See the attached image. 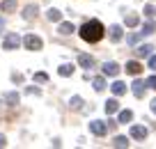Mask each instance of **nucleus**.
I'll list each match as a JSON object with an SVG mask.
<instances>
[{
  "label": "nucleus",
  "mask_w": 156,
  "mask_h": 149,
  "mask_svg": "<svg viewBox=\"0 0 156 149\" xmlns=\"http://www.w3.org/2000/svg\"><path fill=\"white\" fill-rule=\"evenodd\" d=\"M0 9L5 12V14H12V12L16 9V0H2V2H0Z\"/></svg>",
  "instance_id": "obj_14"
},
{
  "label": "nucleus",
  "mask_w": 156,
  "mask_h": 149,
  "mask_svg": "<svg viewBox=\"0 0 156 149\" xmlns=\"http://www.w3.org/2000/svg\"><path fill=\"white\" fill-rule=\"evenodd\" d=\"M5 32V19H2V16H0V34Z\"/></svg>",
  "instance_id": "obj_32"
},
{
  "label": "nucleus",
  "mask_w": 156,
  "mask_h": 149,
  "mask_svg": "<svg viewBox=\"0 0 156 149\" xmlns=\"http://www.w3.org/2000/svg\"><path fill=\"white\" fill-rule=\"evenodd\" d=\"M5 144H7V138H5V135H0V147H5Z\"/></svg>",
  "instance_id": "obj_33"
},
{
  "label": "nucleus",
  "mask_w": 156,
  "mask_h": 149,
  "mask_svg": "<svg viewBox=\"0 0 156 149\" xmlns=\"http://www.w3.org/2000/svg\"><path fill=\"white\" fill-rule=\"evenodd\" d=\"M78 64L83 69H92L94 64H97V60L92 58V55H87V53H83V55H78Z\"/></svg>",
  "instance_id": "obj_6"
},
{
  "label": "nucleus",
  "mask_w": 156,
  "mask_h": 149,
  "mask_svg": "<svg viewBox=\"0 0 156 149\" xmlns=\"http://www.w3.org/2000/svg\"><path fill=\"white\" fill-rule=\"evenodd\" d=\"M5 103L7 106H19V94H16V92H7L5 94Z\"/></svg>",
  "instance_id": "obj_16"
},
{
  "label": "nucleus",
  "mask_w": 156,
  "mask_h": 149,
  "mask_svg": "<svg viewBox=\"0 0 156 149\" xmlns=\"http://www.w3.org/2000/svg\"><path fill=\"white\" fill-rule=\"evenodd\" d=\"M124 23H126L129 28H136V25L140 23V19H138V14H129L126 19H124Z\"/></svg>",
  "instance_id": "obj_22"
},
{
  "label": "nucleus",
  "mask_w": 156,
  "mask_h": 149,
  "mask_svg": "<svg viewBox=\"0 0 156 149\" xmlns=\"http://www.w3.org/2000/svg\"><path fill=\"white\" fill-rule=\"evenodd\" d=\"M147 87H151V90H156V76H151L149 80H147Z\"/></svg>",
  "instance_id": "obj_29"
},
{
  "label": "nucleus",
  "mask_w": 156,
  "mask_h": 149,
  "mask_svg": "<svg viewBox=\"0 0 156 149\" xmlns=\"http://www.w3.org/2000/svg\"><path fill=\"white\" fill-rule=\"evenodd\" d=\"M140 37H142V32H133V34H129V44H133V46H136V44L140 41Z\"/></svg>",
  "instance_id": "obj_28"
},
{
  "label": "nucleus",
  "mask_w": 156,
  "mask_h": 149,
  "mask_svg": "<svg viewBox=\"0 0 156 149\" xmlns=\"http://www.w3.org/2000/svg\"><path fill=\"white\" fill-rule=\"evenodd\" d=\"M117 108H119V103H117V99H108V101H106V112H108V115H112V112H117Z\"/></svg>",
  "instance_id": "obj_18"
},
{
  "label": "nucleus",
  "mask_w": 156,
  "mask_h": 149,
  "mask_svg": "<svg viewBox=\"0 0 156 149\" xmlns=\"http://www.w3.org/2000/svg\"><path fill=\"white\" fill-rule=\"evenodd\" d=\"M23 19L25 21H34V19H37V5H28V7H25V9H23Z\"/></svg>",
  "instance_id": "obj_11"
},
{
  "label": "nucleus",
  "mask_w": 156,
  "mask_h": 149,
  "mask_svg": "<svg viewBox=\"0 0 156 149\" xmlns=\"http://www.w3.org/2000/svg\"><path fill=\"white\" fill-rule=\"evenodd\" d=\"M151 112H154V115H156V99H154V101H151Z\"/></svg>",
  "instance_id": "obj_34"
},
{
  "label": "nucleus",
  "mask_w": 156,
  "mask_h": 149,
  "mask_svg": "<svg viewBox=\"0 0 156 149\" xmlns=\"http://www.w3.org/2000/svg\"><path fill=\"white\" fill-rule=\"evenodd\" d=\"M112 144H115V147H129V140L124 138V135H117V138L112 140Z\"/></svg>",
  "instance_id": "obj_25"
},
{
  "label": "nucleus",
  "mask_w": 156,
  "mask_h": 149,
  "mask_svg": "<svg viewBox=\"0 0 156 149\" xmlns=\"http://www.w3.org/2000/svg\"><path fill=\"white\" fill-rule=\"evenodd\" d=\"M110 90H112V94H115V96H122L124 92H126V85H124L122 80H115V83L110 85Z\"/></svg>",
  "instance_id": "obj_12"
},
{
  "label": "nucleus",
  "mask_w": 156,
  "mask_h": 149,
  "mask_svg": "<svg viewBox=\"0 0 156 149\" xmlns=\"http://www.w3.org/2000/svg\"><path fill=\"white\" fill-rule=\"evenodd\" d=\"M21 44H23V39H21L16 32H9L5 37V41H2V48H5V51H14V48H19Z\"/></svg>",
  "instance_id": "obj_3"
},
{
  "label": "nucleus",
  "mask_w": 156,
  "mask_h": 149,
  "mask_svg": "<svg viewBox=\"0 0 156 149\" xmlns=\"http://www.w3.org/2000/svg\"><path fill=\"white\" fill-rule=\"evenodd\" d=\"M46 16H48V21H62V12L60 9H48Z\"/></svg>",
  "instance_id": "obj_24"
},
{
  "label": "nucleus",
  "mask_w": 156,
  "mask_h": 149,
  "mask_svg": "<svg viewBox=\"0 0 156 149\" xmlns=\"http://www.w3.org/2000/svg\"><path fill=\"white\" fill-rule=\"evenodd\" d=\"M131 138H136V140H145L147 138V129L145 126H131Z\"/></svg>",
  "instance_id": "obj_9"
},
{
  "label": "nucleus",
  "mask_w": 156,
  "mask_h": 149,
  "mask_svg": "<svg viewBox=\"0 0 156 149\" xmlns=\"http://www.w3.org/2000/svg\"><path fill=\"white\" fill-rule=\"evenodd\" d=\"M119 71H122V69H119L117 62H106L103 64V73H106V76H117Z\"/></svg>",
  "instance_id": "obj_8"
},
{
  "label": "nucleus",
  "mask_w": 156,
  "mask_h": 149,
  "mask_svg": "<svg viewBox=\"0 0 156 149\" xmlns=\"http://www.w3.org/2000/svg\"><path fill=\"white\" fill-rule=\"evenodd\" d=\"M131 119H133V112L131 110H122V112H119V124H129Z\"/></svg>",
  "instance_id": "obj_21"
},
{
  "label": "nucleus",
  "mask_w": 156,
  "mask_h": 149,
  "mask_svg": "<svg viewBox=\"0 0 156 149\" xmlns=\"http://www.w3.org/2000/svg\"><path fill=\"white\" fill-rule=\"evenodd\" d=\"M108 37H110V41H122L124 32H122V25H110V30H108Z\"/></svg>",
  "instance_id": "obj_5"
},
{
  "label": "nucleus",
  "mask_w": 156,
  "mask_h": 149,
  "mask_svg": "<svg viewBox=\"0 0 156 149\" xmlns=\"http://www.w3.org/2000/svg\"><path fill=\"white\" fill-rule=\"evenodd\" d=\"M156 32V23L154 21H147L145 25H142V34H154Z\"/></svg>",
  "instance_id": "obj_23"
},
{
  "label": "nucleus",
  "mask_w": 156,
  "mask_h": 149,
  "mask_svg": "<svg viewBox=\"0 0 156 149\" xmlns=\"http://www.w3.org/2000/svg\"><path fill=\"white\" fill-rule=\"evenodd\" d=\"M25 92H28V94H34V96H37V94H41V92H39L37 87H28V90H25Z\"/></svg>",
  "instance_id": "obj_31"
},
{
  "label": "nucleus",
  "mask_w": 156,
  "mask_h": 149,
  "mask_svg": "<svg viewBox=\"0 0 156 149\" xmlns=\"http://www.w3.org/2000/svg\"><path fill=\"white\" fill-rule=\"evenodd\" d=\"M58 71H60V76L69 78V76H71V73H73V64H62V67H60Z\"/></svg>",
  "instance_id": "obj_20"
},
{
  "label": "nucleus",
  "mask_w": 156,
  "mask_h": 149,
  "mask_svg": "<svg viewBox=\"0 0 156 149\" xmlns=\"http://www.w3.org/2000/svg\"><path fill=\"white\" fill-rule=\"evenodd\" d=\"M124 71H126V73H131V76H138V73L142 71V67L136 62V60H131V62L126 64V69H124Z\"/></svg>",
  "instance_id": "obj_13"
},
{
  "label": "nucleus",
  "mask_w": 156,
  "mask_h": 149,
  "mask_svg": "<svg viewBox=\"0 0 156 149\" xmlns=\"http://www.w3.org/2000/svg\"><path fill=\"white\" fill-rule=\"evenodd\" d=\"M145 16H147V19H154V16H156V7L154 5H147L145 7Z\"/></svg>",
  "instance_id": "obj_26"
},
{
  "label": "nucleus",
  "mask_w": 156,
  "mask_h": 149,
  "mask_svg": "<svg viewBox=\"0 0 156 149\" xmlns=\"http://www.w3.org/2000/svg\"><path fill=\"white\" fill-rule=\"evenodd\" d=\"M34 80H37V83H48V73H44V71L34 73Z\"/></svg>",
  "instance_id": "obj_27"
},
{
  "label": "nucleus",
  "mask_w": 156,
  "mask_h": 149,
  "mask_svg": "<svg viewBox=\"0 0 156 149\" xmlns=\"http://www.w3.org/2000/svg\"><path fill=\"white\" fill-rule=\"evenodd\" d=\"M149 69L156 71V55H149Z\"/></svg>",
  "instance_id": "obj_30"
},
{
  "label": "nucleus",
  "mask_w": 156,
  "mask_h": 149,
  "mask_svg": "<svg viewBox=\"0 0 156 149\" xmlns=\"http://www.w3.org/2000/svg\"><path fill=\"white\" fill-rule=\"evenodd\" d=\"M69 106H71V110H80V108H83L85 103H83V99H80V96H71Z\"/></svg>",
  "instance_id": "obj_19"
},
{
  "label": "nucleus",
  "mask_w": 156,
  "mask_h": 149,
  "mask_svg": "<svg viewBox=\"0 0 156 149\" xmlns=\"http://www.w3.org/2000/svg\"><path fill=\"white\" fill-rule=\"evenodd\" d=\"M103 32H106V30H103V25L99 23V21H87V23L80 25V37H83L85 41H90V44L103 39Z\"/></svg>",
  "instance_id": "obj_1"
},
{
  "label": "nucleus",
  "mask_w": 156,
  "mask_h": 149,
  "mask_svg": "<svg viewBox=\"0 0 156 149\" xmlns=\"http://www.w3.org/2000/svg\"><path fill=\"white\" fill-rule=\"evenodd\" d=\"M131 87H133V94H136L138 99H142V96H145V90H147V80H136Z\"/></svg>",
  "instance_id": "obj_7"
},
{
  "label": "nucleus",
  "mask_w": 156,
  "mask_h": 149,
  "mask_svg": "<svg viewBox=\"0 0 156 149\" xmlns=\"http://www.w3.org/2000/svg\"><path fill=\"white\" fill-rule=\"evenodd\" d=\"M151 51H154V46H151V44H142V46L136 48V55H138V58H149Z\"/></svg>",
  "instance_id": "obj_10"
},
{
  "label": "nucleus",
  "mask_w": 156,
  "mask_h": 149,
  "mask_svg": "<svg viewBox=\"0 0 156 149\" xmlns=\"http://www.w3.org/2000/svg\"><path fill=\"white\" fill-rule=\"evenodd\" d=\"M23 46H25V51H41L44 41H41L37 34H25L23 37Z\"/></svg>",
  "instance_id": "obj_2"
},
{
  "label": "nucleus",
  "mask_w": 156,
  "mask_h": 149,
  "mask_svg": "<svg viewBox=\"0 0 156 149\" xmlns=\"http://www.w3.org/2000/svg\"><path fill=\"white\" fill-rule=\"evenodd\" d=\"M73 30H76V28H73V23H69V21H64V23H62V21H60V28H58L60 34H73Z\"/></svg>",
  "instance_id": "obj_15"
},
{
  "label": "nucleus",
  "mask_w": 156,
  "mask_h": 149,
  "mask_svg": "<svg viewBox=\"0 0 156 149\" xmlns=\"http://www.w3.org/2000/svg\"><path fill=\"white\" fill-rule=\"evenodd\" d=\"M90 131H92L94 135H106V133H108V131H110V129H108V122L94 119L92 124H90Z\"/></svg>",
  "instance_id": "obj_4"
},
{
  "label": "nucleus",
  "mask_w": 156,
  "mask_h": 149,
  "mask_svg": "<svg viewBox=\"0 0 156 149\" xmlns=\"http://www.w3.org/2000/svg\"><path fill=\"white\" fill-rule=\"evenodd\" d=\"M92 85H94V90H97V92H103V90H106V80H103V76L92 78Z\"/></svg>",
  "instance_id": "obj_17"
}]
</instances>
